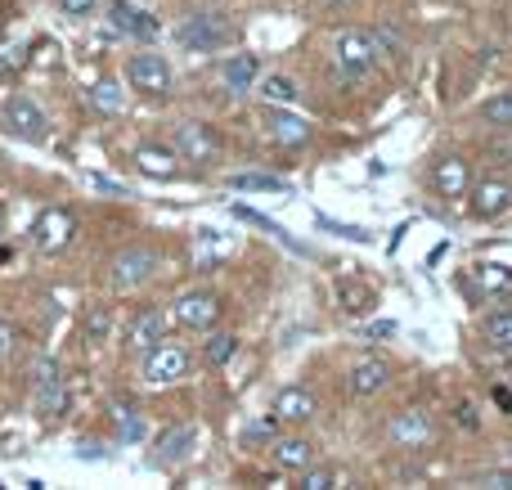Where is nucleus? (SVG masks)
<instances>
[{"instance_id": "1", "label": "nucleus", "mask_w": 512, "mask_h": 490, "mask_svg": "<svg viewBox=\"0 0 512 490\" xmlns=\"http://www.w3.org/2000/svg\"><path fill=\"white\" fill-rule=\"evenodd\" d=\"M176 41L194 54H212L234 41V27H230V18H221V14H189L185 23H180Z\"/></svg>"}, {"instance_id": "2", "label": "nucleus", "mask_w": 512, "mask_h": 490, "mask_svg": "<svg viewBox=\"0 0 512 490\" xmlns=\"http://www.w3.org/2000/svg\"><path fill=\"white\" fill-rule=\"evenodd\" d=\"M162 270V252L158 248H126L113 257V288L117 293H135V288L153 284Z\"/></svg>"}, {"instance_id": "3", "label": "nucleus", "mask_w": 512, "mask_h": 490, "mask_svg": "<svg viewBox=\"0 0 512 490\" xmlns=\"http://www.w3.org/2000/svg\"><path fill=\"white\" fill-rule=\"evenodd\" d=\"M225 315V302L212 293V288H194V293H180L176 306H171V320L180 324V329H194V333H207L216 329Z\"/></svg>"}, {"instance_id": "4", "label": "nucleus", "mask_w": 512, "mask_h": 490, "mask_svg": "<svg viewBox=\"0 0 512 490\" xmlns=\"http://www.w3.org/2000/svg\"><path fill=\"white\" fill-rule=\"evenodd\" d=\"M140 374H144V383H149V387H171V383H180V378L189 374V351L162 338L158 347L144 351Z\"/></svg>"}, {"instance_id": "5", "label": "nucleus", "mask_w": 512, "mask_h": 490, "mask_svg": "<svg viewBox=\"0 0 512 490\" xmlns=\"http://www.w3.org/2000/svg\"><path fill=\"white\" fill-rule=\"evenodd\" d=\"M0 122H5L9 135H18V140H27V144L50 140V122H45V113L27 95H9L5 104H0Z\"/></svg>"}, {"instance_id": "6", "label": "nucleus", "mask_w": 512, "mask_h": 490, "mask_svg": "<svg viewBox=\"0 0 512 490\" xmlns=\"http://www.w3.org/2000/svg\"><path fill=\"white\" fill-rule=\"evenodd\" d=\"M373 59H378V41H373L369 32H360V27H346V32H337L333 63L346 72V77H364V72L373 68Z\"/></svg>"}, {"instance_id": "7", "label": "nucleus", "mask_w": 512, "mask_h": 490, "mask_svg": "<svg viewBox=\"0 0 512 490\" xmlns=\"http://www.w3.org/2000/svg\"><path fill=\"white\" fill-rule=\"evenodd\" d=\"M32 387H36V414L41 419H59L68 410V387H63V374L50 356H41L32 365Z\"/></svg>"}, {"instance_id": "8", "label": "nucleus", "mask_w": 512, "mask_h": 490, "mask_svg": "<svg viewBox=\"0 0 512 490\" xmlns=\"http://www.w3.org/2000/svg\"><path fill=\"white\" fill-rule=\"evenodd\" d=\"M72 234H77V216H72L68 207H45L32 225V243H36V252H45V257L68 248Z\"/></svg>"}, {"instance_id": "9", "label": "nucleus", "mask_w": 512, "mask_h": 490, "mask_svg": "<svg viewBox=\"0 0 512 490\" xmlns=\"http://www.w3.org/2000/svg\"><path fill=\"white\" fill-rule=\"evenodd\" d=\"M176 149H180L185 162H203V167H212V162H221V135H216L207 122H180L176 126Z\"/></svg>"}, {"instance_id": "10", "label": "nucleus", "mask_w": 512, "mask_h": 490, "mask_svg": "<svg viewBox=\"0 0 512 490\" xmlns=\"http://www.w3.org/2000/svg\"><path fill=\"white\" fill-rule=\"evenodd\" d=\"M126 81H131V90H140V95H167L171 90L167 54H135V59L126 63Z\"/></svg>"}, {"instance_id": "11", "label": "nucleus", "mask_w": 512, "mask_h": 490, "mask_svg": "<svg viewBox=\"0 0 512 490\" xmlns=\"http://www.w3.org/2000/svg\"><path fill=\"white\" fill-rule=\"evenodd\" d=\"M108 27L117 36H131V41H153L158 36V18L149 9H140L135 0H108Z\"/></svg>"}, {"instance_id": "12", "label": "nucleus", "mask_w": 512, "mask_h": 490, "mask_svg": "<svg viewBox=\"0 0 512 490\" xmlns=\"http://www.w3.org/2000/svg\"><path fill=\"white\" fill-rule=\"evenodd\" d=\"M265 135L274 144H283V149H301L310 140V122L283 104H265Z\"/></svg>"}, {"instance_id": "13", "label": "nucleus", "mask_w": 512, "mask_h": 490, "mask_svg": "<svg viewBox=\"0 0 512 490\" xmlns=\"http://www.w3.org/2000/svg\"><path fill=\"white\" fill-rule=\"evenodd\" d=\"M468 194H472V216H481V221H499V216L512 212V185L508 180H499V176L472 185Z\"/></svg>"}, {"instance_id": "14", "label": "nucleus", "mask_w": 512, "mask_h": 490, "mask_svg": "<svg viewBox=\"0 0 512 490\" xmlns=\"http://www.w3.org/2000/svg\"><path fill=\"white\" fill-rule=\"evenodd\" d=\"M432 189L441 198H468V189H472L468 162H463L459 153H445V158L432 167Z\"/></svg>"}, {"instance_id": "15", "label": "nucleus", "mask_w": 512, "mask_h": 490, "mask_svg": "<svg viewBox=\"0 0 512 490\" xmlns=\"http://www.w3.org/2000/svg\"><path fill=\"white\" fill-rule=\"evenodd\" d=\"M167 324H171V315H167V311H158V306L140 311L131 324H126V347H131V351H149V347H158V342L167 338Z\"/></svg>"}, {"instance_id": "16", "label": "nucleus", "mask_w": 512, "mask_h": 490, "mask_svg": "<svg viewBox=\"0 0 512 490\" xmlns=\"http://www.w3.org/2000/svg\"><path fill=\"white\" fill-rule=\"evenodd\" d=\"M391 441H396L400 450H418L432 441V419H427L423 410H400L396 419H391Z\"/></svg>"}, {"instance_id": "17", "label": "nucleus", "mask_w": 512, "mask_h": 490, "mask_svg": "<svg viewBox=\"0 0 512 490\" xmlns=\"http://www.w3.org/2000/svg\"><path fill=\"white\" fill-rule=\"evenodd\" d=\"M274 419L279 423H310L315 419V396L306 387H279L274 392Z\"/></svg>"}, {"instance_id": "18", "label": "nucleus", "mask_w": 512, "mask_h": 490, "mask_svg": "<svg viewBox=\"0 0 512 490\" xmlns=\"http://www.w3.org/2000/svg\"><path fill=\"white\" fill-rule=\"evenodd\" d=\"M135 167L149 180H180V158L171 149H162V144H140L135 149Z\"/></svg>"}, {"instance_id": "19", "label": "nucleus", "mask_w": 512, "mask_h": 490, "mask_svg": "<svg viewBox=\"0 0 512 490\" xmlns=\"http://www.w3.org/2000/svg\"><path fill=\"white\" fill-rule=\"evenodd\" d=\"M270 459L279 468H288V473H301V468L315 464V446H310L306 437H274L270 441Z\"/></svg>"}, {"instance_id": "20", "label": "nucleus", "mask_w": 512, "mask_h": 490, "mask_svg": "<svg viewBox=\"0 0 512 490\" xmlns=\"http://www.w3.org/2000/svg\"><path fill=\"white\" fill-rule=\"evenodd\" d=\"M391 369L382 365V360H360V365L351 369V392L355 396H378L382 387H387Z\"/></svg>"}, {"instance_id": "21", "label": "nucleus", "mask_w": 512, "mask_h": 490, "mask_svg": "<svg viewBox=\"0 0 512 490\" xmlns=\"http://www.w3.org/2000/svg\"><path fill=\"white\" fill-rule=\"evenodd\" d=\"M221 77L230 81L234 90H252L256 77H261V59H256V54H234V59L221 63Z\"/></svg>"}, {"instance_id": "22", "label": "nucleus", "mask_w": 512, "mask_h": 490, "mask_svg": "<svg viewBox=\"0 0 512 490\" xmlns=\"http://www.w3.org/2000/svg\"><path fill=\"white\" fill-rule=\"evenodd\" d=\"M256 95L265 99V104H283V108H292L297 104V81L292 77H256Z\"/></svg>"}, {"instance_id": "23", "label": "nucleus", "mask_w": 512, "mask_h": 490, "mask_svg": "<svg viewBox=\"0 0 512 490\" xmlns=\"http://www.w3.org/2000/svg\"><path fill=\"white\" fill-rule=\"evenodd\" d=\"M337 297H342V306L351 315H364L378 306V293H373L369 284H360V279H342V284H337Z\"/></svg>"}, {"instance_id": "24", "label": "nucleus", "mask_w": 512, "mask_h": 490, "mask_svg": "<svg viewBox=\"0 0 512 490\" xmlns=\"http://www.w3.org/2000/svg\"><path fill=\"white\" fill-rule=\"evenodd\" d=\"M472 279H477V288L486 297L512 293V270L508 266H495V261H486V266H472Z\"/></svg>"}, {"instance_id": "25", "label": "nucleus", "mask_w": 512, "mask_h": 490, "mask_svg": "<svg viewBox=\"0 0 512 490\" xmlns=\"http://www.w3.org/2000/svg\"><path fill=\"white\" fill-rule=\"evenodd\" d=\"M189 446H198V428L194 423H185V428H176V432H167L162 437V464H180V459L189 455Z\"/></svg>"}, {"instance_id": "26", "label": "nucleus", "mask_w": 512, "mask_h": 490, "mask_svg": "<svg viewBox=\"0 0 512 490\" xmlns=\"http://www.w3.org/2000/svg\"><path fill=\"white\" fill-rule=\"evenodd\" d=\"M481 333H486V342L495 351H512V311H490L481 320Z\"/></svg>"}, {"instance_id": "27", "label": "nucleus", "mask_w": 512, "mask_h": 490, "mask_svg": "<svg viewBox=\"0 0 512 490\" xmlns=\"http://www.w3.org/2000/svg\"><path fill=\"white\" fill-rule=\"evenodd\" d=\"M230 212H234V216H239V221H252V225H261V230H270V234H274V239H279V243H283V248H288V252H306V248H301V243H297V239H292V234H288V230H283V225H274V221H270V216L252 212V207H230Z\"/></svg>"}, {"instance_id": "28", "label": "nucleus", "mask_w": 512, "mask_h": 490, "mask_svg": "<svg viewBox=\"0 0 512 490\" xmlns=\"http://www.w3.org/2000/svg\"><path fill=\"white\" fill-rule=\"evenodd\" d=\"M203 356H207V365H230L234 356H239V338L234 333H216V338H207V347H203Z\"/></svg>"}, {"instance_id": "29", "label": "nucleus", "mask_w": 512, "mask_h": 490, "mask_svg": "<svg viewBox=\"0 0 512 490\" xmlns=\"http://www.w3.org/2000/svg\"><path fill=\"white\" fill-rule=\"evenodd\" d=\"M481 122L490 126H512V95L504 90V95H490L486 104H481Z\"/></svg>"}, {"instance_id": "30", "label": "nucleus", "mask_w": 512, "mask_h": 490, "mask_svg": "<svg viewBox=\"0 0 512 490\" xmlns=\"http://www.w3.org/2000/svg\"><path fill=\"white\" fill-rule=\"evenodd\" d=\"M90 104H95L99 113H117V108L126 104V95L113 86V81H95V86H90Z\"/></svg>"}, {"instance_id": "31", "label": "nucleus", "mask_w": 512, "mask_h": 490, "mask_svg": "<svg viewBox=\"0 0 512 490\" xmlns=\"http://www.w3.org/2000/svg\"><path fill=\"white\" fill-rule=\"evenodd\" d=\"M81 329H86V342H104L108 329H113V315H108V306H90Z\"/></svg>"}, {"instance_id": "32", "label": "nucleus", "mask_w": 512, "mask_h": 490, "mask_svg": "<svg viewBox=\"0 0 512 490\" xmlns=\"http://www.w3.org/2000/svg\"><path fill=\"white\" fill-rule=\"evenodd\" d=\"M230 185L234 189H256V194H283L288 180H279V176H234Z\"/></svg>"}, {"instance_id": "33", "label": "nucleus", "mask_w": 512, "mask_h": 490, "mask_svg": "<svg viewBox=\"0 0 512 490\" xmlns=\"http://www.w3.org/2000/svg\"><path fill=\"white\" fill-rule=\"evenodd\" d=\"M301 486L306 490H333V486H342V477L333 473V468H301Z\"/></svg>"}, {"instance_id": "34", "label": "nucleus", "mask_w": 512, "mask_h": 490, "mask_svg": "<svg viewBox=\"0 0 512 490\" xmlns=\"http://www.w3.org/2000/svg\"><path fill=\"white\" fill-rule=\"evenodd\" d=\"M319 225L333 230V234H342V239H351V243H373V234L360 230V225H337V221H328V216H319Z\"/></svg>"}, {"instance_id": "35", "label": "nucleus", "mask_w": 512, "mask_h": 490, "mask_svg": "<svg viewBox=\"0 0 512 490\" xmlns=\"http://www.w3.org/2000/svg\"><path fill=\"white\" fill-rule=\"evenodd\" d=\"M274 437H279V419L274 414H265V419H256L248 428V441H274Z\"/></svg>"}, {"instance_id": "36", "label": "nucleus", "mask_w": 512, "mask_h": 490, "mask_svg": "<svg viewBox=\"0 0 512 490\" xmlns=\"http://www.w3.org/2000/svg\"><path fill=\"white\" fill-rule=\"evenodd\" d=\"M117 419H122V437H126V441H140V437H144V423H140V414H135V410L117 414Z\"/></svg>"}, {"instance_id": "37", "label": "nucleus", "mask_w": 512, "mask_h": 490, "mask_svg": "<svg viewBox=\"0 0 512 490\" xmlns=\"http://www.w3.org/2000/svg\"><path fill=\"white\" fill-rule=\"evenodd\" d=\"M95 5H99V0H59V9L68 18H90V9H95Z\"/></svg>"}, {"instance_id": "38", "label": "nucleus", "mask_w": 512, "mask_h": 490, "mask_svg": "<svg viewBox=\"0 0 512 490\" xmlns=\"http://www.w3.org/2000/svg\"><path fill=\"white\" fill-rule=\"evenodd\" d=\"M14 347H18V329L9 320H0V360H5Z\"/></svg>"}, {"instance_id": "39", "label": "nucleus", "mask_w": 512, "mask_h": 490, "mask_svg": "<svg viewBox=\"0 0 512 490\" xmlns=\"http://www.w3.org/2000/svg\"><path fill=\"white\" fill-rule=\"evenodd\" d=\"M481 486H490V490H512V473L504 468V473H481Z\"/></svg>"}, {"instance_id": "40", "label": "nucleus", "mask_w": 512, "mask_h": 490, "mask_svg": "<svg viewBox=\"0 0 512 490\" xmlns=\"http://www.w3.org/2000/svg\"><path fill=\"white\" fill-rule=\"evenodd\" d=\"M459 423H463V428H477V414H472V405H463V410H459Z\"/></svg>"}, {"instance_id": "41", "label": "nucleus", "mask_w": 512, "mask_h": 490, "mask_svg": "<svg viewBox=\"0 0 512 490\" xmlns=\"http://www.w3.org/2000/svg\"><path fill=\"white\" fill-rule=\"evenodd\" d=\"M369 333H373V338H387V333H396V324H387V320H382V324H373Z\"/></svg>"}]
</instances>
